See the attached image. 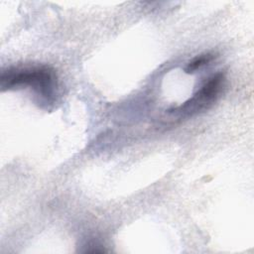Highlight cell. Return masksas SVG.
Here are the masks:
<instances>
[{"label":"cell","mask_w":254,"mask_h":254,"mask_svg":"<svg viewBox=\"0 0 254 254\" xmlns=\"http://www.w3.org/2000/svg\"><path fill=\"white\" fill-rule=\"evenodd\" d=\"M20 86H31L40 95L51 98L57 88L56 72L49 66L13 68L2 72V90Z\"/></svg>","instance_id":"cell-1"},{"label":"cell","mask_w":254,"mask_h":254,"mask_svg":"<svg viewBox=\"0 0 254 254\" xmlns=\"http://www.w3.org/2000/svg\"><path fill=\"white\" fill-rule=\"evenodd\" d=\"M224 73L218 72L211 76L202 87L184 104L170 109L169 113H178L181 115H192L198 111L207 108L219 96L224 86Z\"/></svg>","instance_id":"cell-2"},{"label":"cell","mask_w":254,"mask_h":254,"mask_svg":"<svg viewBox=\"0 0 254 254\" xmlns=\"http://www.w3.org/2000/svg\"><path fill=\"white\" fill-rule=\"evenodd\" d=\"M213 59H214V55L211 54V53H206V54L199 55L189 63V64L186 67V72H188V73L193 72L197 68H199V67L207 64L208 63H210Z\"/></svg>","instance_id":"cell-3"}]
</instances>
